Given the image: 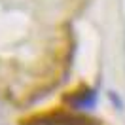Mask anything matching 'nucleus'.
I'll return each mask as SVG.
<instances>
[{
	"label": "nucleus",
	"mask_w": 125,
	"mask_h": 125,
	"mask_svg": "<svg viewBox=\"0 0 125 125\" xmlns=\"http://www.w3.org/2000/svg\"><path fill=\"white\" fill-rule=\"evenodd\" d=\"M70 102L76 106V108H80V110L91 108V106L95 104V93H93V91H89V89L80 91V93H76V95L70 99Z\"/></svg>",
	"instance_id": "nucleus-1"
}]
</instances>
